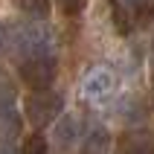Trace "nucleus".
I'll use <instances>...</instances> for the list:
<instances>
[{
  "mask_svg": "<svg viewBox=\"0 0 154 154\" xmlns=\"http://www.w3.org/2000/svg\"><path fill=\"white\" fill-rule=\"evenodd\" d=\"M61 3H64V9H67V12H76V9L82 6L85 0H61Z\"/></svg>",
  "mask_w": 154,
  "mask_h": 154,
  "instance_id": "nucleus-12",
  "label": "nucleus"
},
{
  "mask_svg": "<svg viewBox=\"0 0 154 154\" xmlns=\"http://www.w3.org/2000/svg\"><path fill=\"white\" fill-rule=\"evenodd\" d=\"M82 154H111V134L105 128H90L82 143Z\"/></svg>",
  "mask_w": 154,
  "mask_h": 154,
  "instance_id": "nucleus-7",
  "label": "nucleus"
},
{
  "mask_svg": "<svg viewBox=\"0 0 154 154\" xmlns=\"http://www.w3.org/2000/svg\"><path fill=\"white\" fill-rule=\"evenodd\" d=\"M20 154H50V146H47V140L41 134H32V137H26Z\"/></svg>",
  "mask_w": 154,
  "mask_h": 154,
  "instance_id": "nucleus-10",
  "label": "nucleus"
},
{
  "mask_svg": "<svg viewBox=\"0 0 154 154\" xmlns=\"http://www.w3.org/2000/svg\"><path fill=\"white\" fill-rule=\"evenodd\" d=\"M113 87H116V79H113L111 70H108V67H93L85 76V82H82V93H85V99L102 105V102L111 99Z\"/></svg>",
  "mask_w": 154,
  "mask_h": 154,
  "instance_id": "nucleus-4",
  "label": "nucleus"
},
{
  "mask_svg": "<svg viewBox=\"0 0 154 154\" xmlns=\"http://www.w3.org/2000/svg\"><path fill=\"white\" fill-rule=\"evenodd\" d=\"M76 137H79V119L76 116H64L58 122V128H55V140H58L61 146H70Z\"/></svg>",
  "mask_w": 154,
  "mask_h": 154,
  "instance_id": "nucleus-8",
  "label": "nucleus"
},
{
  "mask_svg": "<svg viewBox=\"0 0 154 154\" xmlns=\"http://www.w3.org/2000/svg\"><path fill=\"white\" fill-rule=\"evenodd\" d=\"M116 154H154V143L148 134H125L116 146Z\"/></svg>",
  "mask_w": 154,
  "mask_h": 154,
  "instance_id": "nucleus-6",
  "label": "nucleus"
},
{
  "mask_svg": "<svg viewBox=\"0 0 154 154\" xmlns=\"http://www.w3.org/2000/svg\"><path fill=\"white\" fill-rule=\"evenodd\" d=\"M0 47H6V32L0 29Z\"/></svg>",
  "mask_w": 154,
  "mask_h": 154,
  "instance_id": "nucleus-14",
  "label": "nucleus"
},
{
  "mask_svg": "<svg viewBox=\"0 0 154 154\" xmlns=\"http://www.w3.org/2000/svg\"><path fill=\"white\" fill-rule=\"evenodd\" d=\"M0 154H17V151H15L12 146H9V143H3V148H0Z\"/></svg>",
  "mask_w": 154,
  "mask_h": 154,
  "instance_id": "nucleus-13",
  "label": "nucleus"
},
{
  "mask_svg": "<svg viewBox=\"0 0 154 154\" xmlns=\"http://www.w3.org/2000/svg\"><path fill=\"white\" fill-rule=\"evenodd\" d=\"M17 3V9H20V12H26V15L29 17H35V20H38V17H47L50 15V0H15Z\"/></svg>",
  "mask_w": 154,
  "mask_h": 154,
  "instance_id": "nucleus-9",
  "label": "nucleus"
},
{
  "mask_svg": "<svg viewBox=\"0 0 154 154\" xmlns=\"http://www.w3.org/2000/svg\"><path fill=\"white\" fill-rule=\"evenodd\" d=\"M12 50L23 58H38V55H52V38L44 29V23H20L12 29Z\"/></svg>",
  "mask_w": 154,
  "mask_h": 154,
  "instance_id": "nucleus-1",
  "label": "nucleus"
},
{
  "mask_svg": "<svg viewBox=\"0 0 154 154\" xmlns=\"http://www.w3.org/2000/svg\"><path fill=\"white\" fill-rule=\"evenodd\" d=\"M55 73H58V64H55L52 55H38V58H23L20 61V79L32 90H47L55 82Z\"/></svg>",
  "mask_w": 154,
  "mask_h": 154,
  "instance_id": "nucleus-3",
  "label": "nucleus"
},
{
  "mask_svg": "<svg viewBox=\"0 0 154 154\" xmlns=\"http://www.w3.org/2000/svg\"><path fill=\"white\" fill-rule=\"evenodd\" d=\"M20 128H23V119H20L15 102L0 99V143H12L20 134Z\"/></svg>",
  "mask_w": 154,
  "mask_h": 154,
  "instance_id": "nucleus-5",
  "label": "nucleus"
},
{
  "mask_svg": "<svg viewBox=\"0 0 154 154\" xmlns=\"http://www.w3.org/2000/svg\"><path fill=\"white\" fill-rule=\"evenodd\" d=\"M61 108H64V96L55 93V90H35V93L26 96V119L32 122L35 128H44V125H50V122H55V116L61 113Z\"/></svg>",
  "mask_w": 154,
  "mask_h": 154,
  "instance_id": "nucleus-2",
  "label": "nucleus"
},
{
  "mask_svg": "<svg viewBox=\"0 0 154 154\" xmlns=\"http://www.w3.org/2000/svg\"><path fill=\"white\" fill-rule=\"evenodd\" d=\"M122 6L128 9V12H137V9H143V6H148V0H119Z\"/></svg>",
  "mask_w": 154,
  "mask_h": 154,
  "instance_id": "nucleus-11",
  "label": "nucleus"
}]
</instances>
